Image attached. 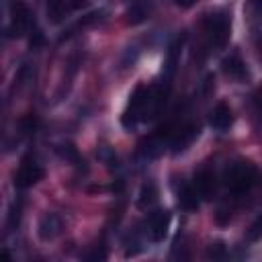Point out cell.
Segmentation results:
<instances>
[{
	"label": "cell",
	"instance_id": "ba28073f",
	"mask_svg": "<svg viewBox=\"0 0 262 262\" xmlns=\"http://www.w3.org/2000/svg\"><path fill=\"white\" fill-rule=\"evenodd\" d=\"M63 231V219L57 213H45L37 223V233L43 242L55 239Z\"/></svg>",
	"mask_w": 262,
	"mask_h": 262
},
{
	"label": "cell",
	"instance_id": "3957f363",
	"mask_svg": "<svg viewBox=\"0 0 262 262\" xmlns=\"http://www.w3.org/2000/svg\"><path fill=\"white\" fill-rule=\"evenodd\" d=\"M45 170L43 166L39 164V160L33 156V154H27L23 160H20V166L14 174V186L16 188H31L33 184H37L41 178H43Z\"/></svg>",
	"mask_w": 262,
	"mask_h": 262
},
{
	"label": "cell",
	"instance_id": "4fadbf2b",
	"mask_svg": "<svg viewBox=\"0 0 262 262\" xmlns=\"http://www.w3.org/2000/svg\"><path fill=\"white\" fill-rule=\"evenodd\" d=\"M158 201V188L154 182H143L141 188H139V194H137V205L141 209H149L154 203Z\"/></svg>",
	"mask_w": 262,
	"mask_h": 262
},
{
	"label": "cell",
	"instance_id": "9a60e30c",
	"mask_svg": "<svg viewBox=\"0 0 262 262\" xmlns=\"http://www.w3.org/2000/svg\"><path fill=\"white\" fill-rule=\"evenodd\" d=\"M262 237V217H258L252 225H250V229L246 231V239L248 242H258Z\"/></svg>",
	"mask_w": 262,
	"mask_h": 262
},
{
	"label": "cell",
	"instance_id": "8992f818",
	"mask_svg": "<svg viewBox=\"0 0 262 262\" xmlns=\"http://www.w3.org/2000/svg\"><path fill=\"white\" fill-rule=\"evenodd\" d=\"M86 0H49L47 2V18L51 23H61L70 12L84 8Z\"/></svg>",
	"mask_w": 262,
	"mask_h": 262
},
{
	"label": "cell",
	"instance_id": "8fae6325",
	"mask_svg": "<svg viewBox=\"0 0 262 262\" xmlns=\"http://www.w3.org/2000/svg\"><path fill=\"white\" fill-rule=\"evenodd\" d=\"M209 123H211V127L217 129V131H227V129L233 125V113H231L229 104H227V102H217L215 108L211 111Z\"/></svg>",
	"mask_w": 262,
	"mask_h": 262
},
{
	"label": "cell",
	"instance_id": "6da1fadb",
	"mask_svg": "<svg viewBox=\"0 0 262 262\" xmlns=\"http://www.w3.org/2000/svg\"><path fill=\"white\" fill-rule=\"evenodd\" d=\"M225 184L233 194L242 196L262 184V172L252 162H235L225 170Z\"/></svg>",
	"mask_w": 262,
	"mask_h": 262
},
{
	"label": "cell",
	"instance_id": "d6986e66",
	"mask_svg": "<svg viewBox=\"0 0 262 262\" xmlns=\"http://www.w3.org/2000/svg\"><path fill=\"white\" fill-rule=\"evenodd\" d=\"M176 4H180V6H184V8H186V6H192V4H194V0H176Z\"/></svg>",
	"mask_w": 262,
	"mask_h": 262
},
{
	"label": "cell",
	"instance_id": "52a82bcc",
	"mask_svg": "<svg viewBox=\"0 0 262 262\" xmlns=\"http://www.w3.org/2000/svg\"><path fill=\"white\" fill-rule=\"evenodd\" d=\"M33 27V18H31V10L25 2L16 0L12 4V16H10V29H12V35H25L29 29Z\"/></svg>",
	"mask_w": 262,
	"mask_h": 262
},
{
	"label": "cell",
	"instance_id": "e0dca14e",
	"mask_svg": "<svg viewBox=\"0 0 262 262\" xmlns=\"http://www.w3.org/2000/svg\"><path fill=\"white\" fill-rule=\"evenodd\" d=\"M209 256H211V258H223V256H225V248H223V244H221V242L211 244V248H209Z\"/></svg>",
	"mask_w": 262,
	"mask_h": 262
},
{
	"label": "cell",
	"instance_id": "5b68a950",
	"mask_svg": "<svg viewBox=\"0 0 262 262\" xmlns=\"http://www.w3.org/2000/svg\"><path fill=\"white\" fill-rule=\"evenodd\" d=\"M170 223H172V215L170 211L166 209H158L149 215L147 219V235L151 242H164L168 237V231H170Z\"/></svg>",
	"mask_w": 262,
	"mask_h": 262
},
{
	"label": "cell",
	"instance_id": "2e32d148",
	"mask_svg": "<svg viewBox=\"0 0 262 262\" xmlns=\"http://www.w3.org/2000/svg\"><path fill=\"white\" fill-rule=\"evenodd\" d=\"M18 221H20V205H12V209H10V215H8V231H12V229H16V225H18Z\"/></svg>",
	"mask_w": 262,
	"mask_h": 262
},
{
	"label": "cell",
	"instance_id": "9c48e42d",
	"mask_svg": "<svg viewBox=\"0 0 262 262\" xmlns=\"http://www.w3.org/2000/svg\"><path fill=\"white\" fill-rule=\"evenodd\" d=\"M221 72L235 82H244L248 78V66L244 63L242 55L237 51H231L223 61H221Z\"/></svg>",
	"mask_w": 262,
	"mask_h": 262
},
{
	"label": "cell",
	"instance_id": "ac0fdd59",
	"mask_svg": "<svg viewBox=\"0 0 262 262\" xmlns=\"http://www.w3.org/2000/svg\"><path fill=\"white\" fill-rule=\"evenodd\" d=\"M252 8H254L258 14H262V0H252Z\"/></svg>",
	"mask_w": 262,
	"mask_h": 262
},
{
	"label": "cell",
	"instance_id": "30bf717a",
	"mask_svg": "<svg viewBox=\"0 0 262 262\" xmlns=\"http://www.w3.org/2000/svg\"><path fill=\"white\" fill-rule=\"evenodd\" d=\"M192 186H194V190H196L199 199H205V201L213 199V194H215V188H217V180H215V174H213L209 168H203V170H201V172L194 176V182H192Z\"/></svg>",
	"mask_w": 262,
	"mask_h": 262
},
{
	"label": "cell",
	"instance_id": "7a4b0ae2",
	"mask_svg": "<svg viewBox=\"0 0 262 262\" xmlns=\"http://www.w3.org/2000/svg\"><path fill=\"white\" fill-rule=\"evenodd\" d=\"M205 39L211 47H223L231 35V16L225 10H213L203 18Z\"/></svg>",
	"mask_w": 262,
	"mask_h": 262
},
{
	"label": "cell",
	"instance_id": "5bb4252c",
	"mask_svg": "<svg viewBox=\"0 0 262 262\" xmlns=\"http://www.w3.org/2000/svg\"><path fill=\"white\" fill-rule=\"evenodd\" d=\"M252 111H254V119H256L258 127L262 129V86L256 88L252 94Z\"/></svg>",
	"mask_w": 262,
	"mask_h": 262
},
{
	"label": "cell",
	"instance_id": "277c9868",
	"mask_svg": "<svg viewBox=\"0 0 262 262\" xmlns=\"http://www.w3.org/2000/svg\"><path fill=\"white\" fill-rule=\"evenodd\" d=\"M199 135V125L196 123H184V125H174L172 133H170V139H168V145L172 147L174 154L186 149Z\"/></svg>",
	"mask_w": 262,
	"mask_h": 262
},
{
	"label": "cell",
	"instance_id": "7c38bea8",
	"mask_svg": "<svg viewBox=\"0 0 262 262\" xmlns=\"http://www.w3.org/2000/svg\"><path fill=\"white\" fill-rule=\"evenodd\" d=\"M176 194H178V205L184 211H194L199 207V194H196L192 184H180Z\"/></svg>",
	"mask_w": 262,
	"mask_h": 262
}]
</instances>
